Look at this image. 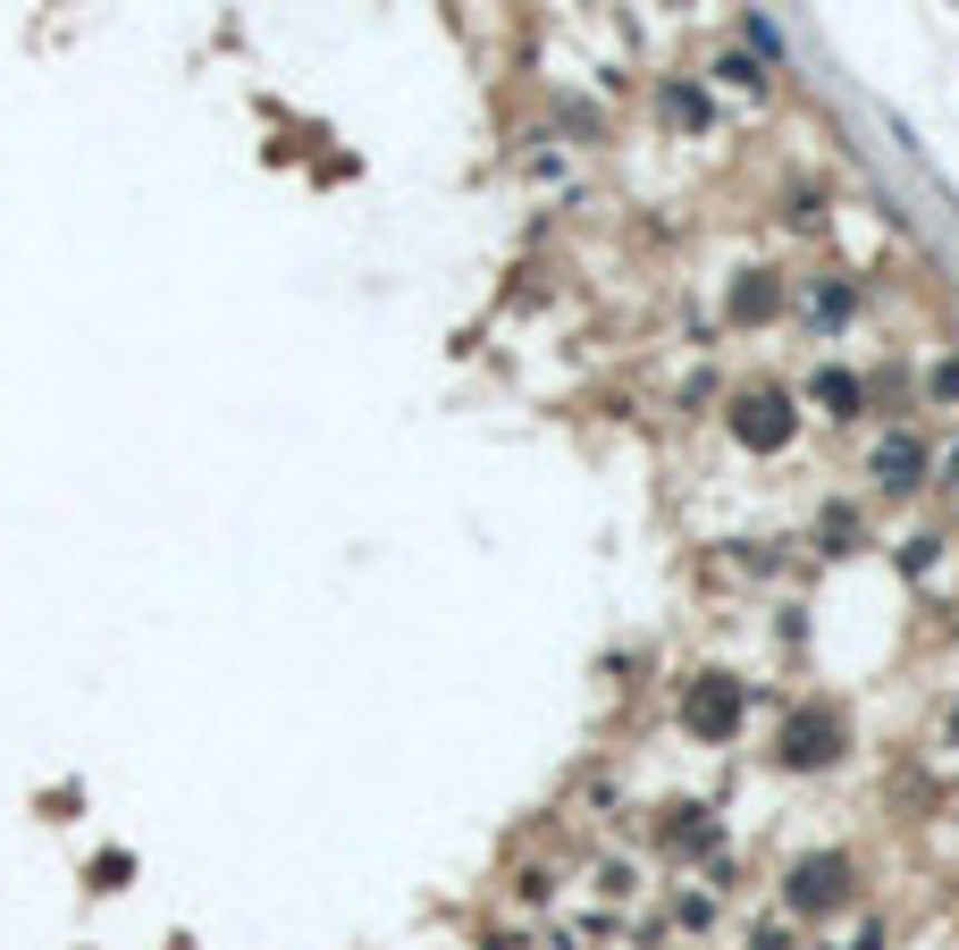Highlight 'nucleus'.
Returning <instances> with one entry per match:
<instances>
[{"instance_id":"obj_1","label":"nucleus","mask_w":959,"mask_h":950,"mask_svg":"<svg viewBox=\"0 0 959 950\" xmlns=\"http://www.w3.org/2000/svg\"><path fill=\"white\" fill-rule=\"evenodd\" d=\"M682 715H691V732H732V715H741V690H724V682H699Z\"/></svg>"},{"instance_id":"obj_2","label":"nucleus","mask_w":959,"mask_h":950,"mask_svg":"<svg viewBox=\"0 0 959 950\" xmlns=\"http://www.w3.org/2000/svg\"><path fill=\"white\" fill-rule=\"evenodd\" d=\"M876 472H883V488H909V479L926 472V446H918V437H883V446H876Z\"/></svg>"},{"instance_id":"obj_3","label":"nucleus","mask_w":959,"mask_h":950,"mask_svg":"<svg viewBox=\"0 0 959 950\" xmlns=\"http://www.w3.org/2000/svg\"><path fill=\"white\" fill-rule=\"evenodd\" d=\"M842 892V858H817V867H800V900L817 909V900H833Z\"/></svg>"},{"instance_id":"obj_4","label":"nucleus","mask_w":959,"mask_h":950,"mask_svg":"<svg viewBox=\"0 0 959 950\" xmlns=\"http://www.w3.org/2000/svg\"><path fill=\"white\" fill-rule=\"evenodd\" d=\"M741 437H749V446H774V437H783V420H774V404H749Z\"/></svg>"},{"instance_id":"obj_5","label":"nucleus","mask_w":959,"mask_h":950,"mask_svg":"<svg viewBox=\"0 0 959 950\" xmlns=\"http://www.w3.org/2000/svg\"><path fill=\"white\" fill-rule=\"evenodd\" d=\"M817 396H825V404H859V387H850L842 370H825V379H817Z\"/></svg>"},{"instance_id":"obj_6","label":"nucleus","mask_w":959,"mask_h":950,"mask_svg":"<svg viewBox=\"0 0 959 950\" xmlns=\"http://www.w3.org/2000/svg\"><path fill=\"white\" fill-rule=\"evenodd\" d=\"M951 479H959V455H951Z\"/></svg>"}]
</instances>
